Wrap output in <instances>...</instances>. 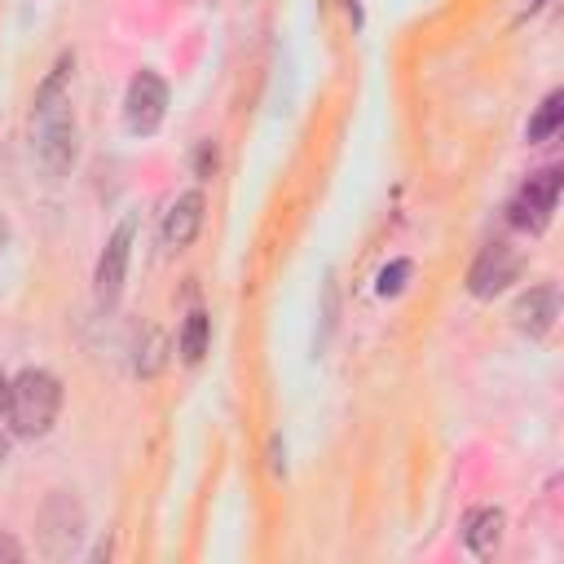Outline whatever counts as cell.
Returning <instances> with one entry per match:
<instances>
[{
  "label": "cell",
  "mask_w": 564,
  "mask_h": 564,
  "mask_svg": "<svg viewBox=\"0 0 564 564\" xmlns=\"http://www.w3.org/2000/svg\"><path fill=\"white\" fill-rule=\"evenodd\" d=\"M70 66L75 57H57V66L35 88L31 141L48 172H66L75 163V119H70Z\"/></svg>",
  "instance_id": "cell-1"
},
{
  "label": "cell",
  "mask_w": 564,
  "mask_h": 564,
  "mask_svg": "<svg viewBox=\"0 0 564 564\" xmlns=\"http://www.w3.org/2000/svg\"><path fill=\"white\" fill-rule=\"evenodd\" d=\"M62 410V383L48 375V370H22L13 383H9V423L18 436H44L53 427Z\"/></svg>",
  "instance_id": "cell-2"
},
{
  "label": "cell",
  "mask_w": 564,
  "mask_h": 564,
  "mask_svg": "<svg viewBox=\"0 0 564 564\" xmlns=\"http://www.w3.org/2000/svg\"><path fill=\"white\" fill-rule=\"evenodd\" d=\"M163 110H167V84L154 70H137L132 84H128V97H123V123H128V132L150 137L163 123Z\"/></svg>",
  "instance_id": "cell-3"
},
{
  "label": "cell",
  "mask_w": 564,
  "mask_h": 564,
  "mask_svg": "<svg viewBox=\"0 0 564 564\" xmlns=\"http://www.w3.org/2000/svg\"><path fill=\"white\" fill-rule=\"evenodd\" d=\"M555 203H560V167H542V172L529 176V185L516 194V203H511V225L538 234V229H546Z\"/></svg>",
  "instance_id": "cell-4"
},
{
  "label": "cell",
  "mask_w": 564,
  "mask_h": 564,
  "mask_svg": "<svg viewBox=\"0 0 564 564\" xmlns=\"http://www.w3.org/2000/svg\"><path fill=\"white\" fill-rule=\"evenodd\" d=\"M128 251H132V220H123L115 234H110V242H106V251H101V260H97V304L101 308H110L115 300H119V291H123V278H128Z\"/></svg>",
  "instance_id": "cell-5"
},
{
  "label": "cell",
  "mask_w": 564,
  "mask_h": 564,
  "mask_svg": "<svg viewBox=\"0 0 564 564\" xmlns=\"http://www.w3.org/2000/svg\"><path fill=\"white\" fill-rule=\"evenodd\" d=\"M516 251L507 247V242H489L480 256H476V264H471V273H467V291L476 295V300H489V295H498L507 282H516Z\"/></svg>",
  "instance_id": "cell-6"
},
{
  "label": "cell",
  "mask_w": 564,
  "mask_h": 564,
  "mask_svg": "<svg viewBox=\"0 0 564 564\" xmlns=\"http://www.w3.org/2000/svg\"><path fill=\"white\" fill-rule=\"evenodd\" d=\"M198 225H203V194L189 189V194H181L167 207V216H163V242L167 247H189L198 238Z\"/></svg>",
  "instance_id": "cell-7"
},
{
  "label": "cell",
  "mask_w": 564,
  "mask_h": 564,
  "mask_svg": "<svg viewBox=\"0 0 564 564\" xmlns=\"http://www.w3.org/2000/svg\"><path fill=\"white\" fill-rule=\"evenodd\" d=\"M555 313H560V300H555L551 286H533L529 295L516 300V326L529 330V335H546L551 322H555Z\"/></svg>",
  "instance_id": "cell-8"
},
{
  "label": "cell",
  "mask_w": 564,
  "mask_h": 564,
  "mask_svg": "<svg viewBox=\"0 0 564 564\" xmlns=\"http://www.w3.org/2000/svg\"><path fill=\"white\" fill-rule=\"evenodd\" d=\"M463 538H467V546H471L476 555H494V546H498V538H502V511H494V507L471 511Z\"/></svg>",
  "instance_id": "cell-9"
},
{
  "label": "cell",
  "mask_w": 564,
  "mask_h": 564,
  "mask_svg": "<svg viewBox=\"0 0 564 564\" xmlns=\"http://www.w3.org/2000/svg\"><path fill=\"white\" fill-rule=\"evenodd\" d=\"M207 335H212V322H207L203 308H194V313L185 317V326H181V339H176V348H181V357H185L189 366L203 361V352H207Z\"/></svg>",
  "instance_id": "cell-10"
},
{
  "label": "cell",
  "mask_w": 564,
  "mask_h": 564,
  "mask_svg": "<svg viewBox=\"0 0 564 564\" xmlns=\"http://www.w3.org/2000/svg\"><path fill=\"white\" fill-rule=\"evenodd\" d=\"M560 119H564V93H546V101H542L538 115L529 119V141H546V137H555Z\"/></svg>",
  "instance_id": "cell-11"
},
{
  "label": "cell",
  "mask_w": 564,
  "mask_h": 564,
  "mask_svg": "<svg viewBox=\"0 0 564 564\" xmlns=\"http://www.w3.org/2000/svg\"><path fill=\"white\" fill-rule=\"evenodd\" d=\"M405 278H410V260H392V264L379 273V295H397V291L405 286Z\"/></svg>",
  "instance_id": "cell-12"
},
{
  "label": "cell",
  "mask_w": 564,
  "mask_h": 564,
  "mask_svg": "<svg viewBox=\"0 0 564 564\" xmlns=\"http://www.w3.org/2000/svg\"><path fill=\"white\" fill-rule=\"evenodd\" d=\"M212 167H216V145H212V141H203V145H198V154H194V172H198V176H212Z\"/></svg>",
  "instance_id": "cell-13"
},
{
  "label": "cell",
  "mask_w": 564,
  "mask_h": 564,
  "mask_svg": "<svg viewBox=\"0 0 564 564\" xmlns=\"http://www.w3.org/2000/svg\"><path fill=\"white\" fill-rule=\"evenodd\" d=\"M0 560H22V546L13 538H0Z\"/></svg>",
  "instance_id": "cell-14"
},
{
  "label": "cell",
  "mask_w": 564,
  "mask_h": 564,
  "mask_svg": "<svg viewBox=\"0 0 564 564\" xmlns=\"http://www.w3.org/2000/svg\"><path fill=\"white\" fill-rule=\"evenodd\" d=\"M9 405V379H4V370H0V410Z\"/></svg>",
  "instance_id": "cell-15"
},
{
  "label": "cell",
  "mask_w": 564,
  "mask_h": 564,
  "mask_svg": "<svg viewBox=\"0 0 564 564\" xmlns=\"http://www.w3.org/2000/svg\"><path fill=\"white\" fill-rule=\"evenodd\" d=\"M0 463H4V436H0Z\"/></svg>",
  "instance_id": "cell-16"
}]
</instances>
